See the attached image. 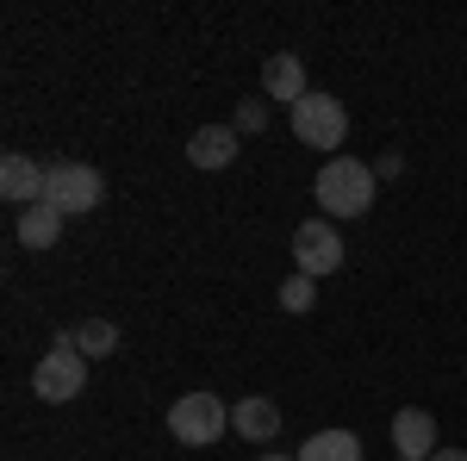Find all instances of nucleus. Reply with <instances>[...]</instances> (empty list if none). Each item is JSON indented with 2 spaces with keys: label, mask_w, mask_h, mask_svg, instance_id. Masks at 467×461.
Here are the masks:
<instances>
[{
  "label": "nucleus",
  "mask_w": 467,
  "mask_h": 461,
  "mask_svg": "<svg viewBox=\"0 0 467 461\" xmlns=\"http://www.w3.org/2000/svg\"><path fill=\"white\" fill-rule=\"evenodd\" d=\"M262 94L268 100H287V107H299L312 88H306V63L293 57V50H275L268 63H262Z\"/></svg>",
  "instance_id": "8"
},
{
  "label": "nucleus",
  "mask_w": 467,
  "mask_h": 461,
  "mask_svg": "<svg viewBox=\"0 0 467 461\" xmlns=\"http://www.w3.org/2000/svg\"><path fill=\"white\" fill-rule=\"evenodd\" d=\"M299 461H361V436L356 430H318V436L299 449Z\"/></svg>",
  "instance_id": "13"
},
{
  "label": "nucleus",
  "mask_w": 467,
  "mask_h": 461,
  "mask_svg": "<svg viewBox=\"0 0 467 461\" xmlns=\"http://www.w3.org/2000/svg\"><path fill=\"white\" fill-rule=\"evenodd\" d=\"M312 200H318L324 218H361L374 206V169L356 156H330L312 181Z\"/></svg>",
  "instance_id": "1"
},
{
  "label": "nucleus",
  "mask_w": 467,
  "mask_h": 461,
  "mask_svg": "<svg viewBox=\"0 0 467 461\" xmlns=\"http://www.w3.org/2000/svg\"><path fill=\"white\" fill-rule=\"evenodd\" d=\"M57 237H63V213H57V206L37 200V206L19 213V244L26 249H57Z\"/></svg>",
  "instance_id": "12"
},
{
  "label": "nucleus",
  "mask_w": 467,
  "mask_h": 461,
  "mask_svg": "<svg viewBox=\"0 0 467 461\" xmlns=\"http://www.w3.org/2000/svg\"><path fill=\"white\" fill-rule=\"evenodd\" d=\"M81 387H88V355L75 350V330H63V337H57V350L37 355V368H32V393L44 399V405H69Z\"/></svg>",
  "instance_id": "2"
},
{
  "label": "nucleus",
  "mask_w": 467,
  "mask_h": 461,
  "mask_svg": "<svg viewBox=\"0 0 467 461\" xmlns=\"http://www.w3.org/2000/svg\"><path fill=\"white\" fill-rule=\"evenodd\" d=\"M293 262H299V275H337L343 268V237H337V225L330 218H306L299 231H293Z\"/></svg>",
  "instance_id": "6"
},
{
  "label": "nucleus",
  "mask_w": 467,
  "mask_h": 461,
  "mask_svg": "<svg viewBox=\"0 0 467 461\" xmlns=\"http://www.w3.org/2000/svg\"><path fill=\"white\" fill-rule=\"evenodd\" d=\"M75 350L112 355V350H119V324H112V319H81V324H75Z\"/></svg>",
  "instance_id": "14"
},
{
  "label": "nucleus",
  "mask_w": 467,
  "mask_h": 461,
  "mask_svg": "<svg viewBox=\"0 0 467 461\" xmlns=\"http://www.w3.org/2000/svg\"><path fill=\"white\" fill-rule=\"evenodd\" d=\"M312 306H318L312 275H287V281H281V312H312Z\"/></svg>",
  "instance_id": "15"
},
{
  "label": "nucleus",
  "mask_w": 467,
  "mask_h": 461,
  "mask_svg": "<svg viewBox=\"0 0 467 461\" xmlns=\"http://www.w3.org/2000/svg\"><path fill=\"white\" fill-rule=\"evenodd\" d=\"M169 430H175L187 449H206V443H218L231 430V405L218 393H187V399L169 405Z\"/></svg>",
  "instance_id": "5"
},
{
  "label": "nucleus",
  "mask_w": 467,
  "mask_h": 461,
  "mask_svg": "<svg viewBox=\"0 0 467 461\" xmlns=\"http://www.w3.org/2000/svg\"><path fill=\"white\" fill-rule=\"evenodd\" d=\"M393 449H399V461H431L436 456V418L418 412V405H405L393 418Z\"/></svg>",
  "instance_id": "7"
},
{
  "label": "nucleus",
  "mask_w": 467,
  "mask_h": 461,
  "mask_svg": "<svg viewBox=\"0 0 467 461\" xmlns=\"http://www.w3.org/2000/svg\"><path fill=\"white\" fill-rule=\"evenodd\" d=\"M255 461H299V456H255Z\"/></svg>",
  "instance_id": "18"
},
{
  "label": "nucleus",
  "mask_w": 467,
  "mask_h": 461,
  "mask_svg": "<svg viewBox=\"0 0 467 461\" xmlns=\"http://www.w3.org/2000/svg\"><path fill=\"white\" fill-rule=\"evenodd\" d=\"M107 200V175L100 169H88V162H50V175H44V206H57L63 218L75 213H94Z\"/></svg>",
  "instance_id": "3"
},
{
  "label": "nucleus",
  "mask_w": 467,
  "mask_h": 461,
  "mask_svg": "<svg viewBox=\"0 0 467 461\" xmlns=\"http://www.w3.org/2000/svg\"><path fill=\"white\" fill-rule=\"evenodd\" d=\"M44 175H50V169H37L32 156H6V162H0V194L26 213V206L44 200Z\"/></svg>",
  "instance_id": "10"
},
{
  "label": "nucleus",
  "mask_w": 467,
  "mask_h": 461,
  "mask_svg": "<svg viewBox=\"0 0 467 461\" xmlns=\"http://www.w3.org/2000/svg\"><path fill=\"white\" fill-rule=\"evenodd\" d=\"M262 125H268V107H262V100L237 107V131H262Z\"/></svg>",
  "instance_id": "16"
},
{
  "label": "nucleus",
  "mask_w": 467,
  "mask_h": 461,
  "mask_svg": "<svg viewBox=\"0 0 467 461\" xmlns=\"http://www.w3.org/2000/svg\"><path fill=\"white\" fill-rule=\"evenodd\" d=\"M431 461H467V449H436Z\"/></svg>",
  "instance_id": "17"
},
{
  "label": "nucleus",
  "mask_w": 467,
  "mask_h": 461,
  "mask_svg": "<svg viewBox=\"0 0 467 461\" xmlns=\"http://www.w3.org/2000/svg\"><path fill=\"white\" fill-rule=\"evenodd\" d=\"M187 162L193 169H231L237 162V125H200L187 138Z\"/></svg>",
  "instance_id": "9"
},
{
  "label": "nucleus",
  "mask_w": 467,
  "mask_h": 461,
  "mask_svg": "<svg viewBox=\"0 0 467 461\" xmlns=\"http://www.w3.org/2000/svg\"><path fill=\"white\" fill-rule=\"evenodd\" d=\"M287 125H293V138L312 143V150H343V138H349V112H343V100H337V94H318V88L287 112Z\"/></svg>",
  "instance_id": "4"
},
{
  "label": "nucleus",
  "mask_w": 467,
  "mask_h": 461,
  "mask_svg": "<svg viewBox=\"0 0 467 461\" xmlns=\"http://www.w3.org/2000/svg\"><path fill=\"white\" fill-rule=\"evenodd\" d=\"M231 430H237V436H250V443H275V430H281V405H275V399H262V393H250V399H237V405H231Z\"/></svg>",
  "instance_id": "11"
}]
</instances>
